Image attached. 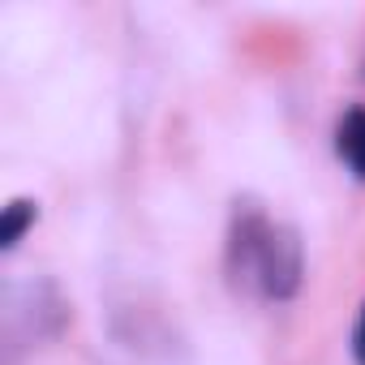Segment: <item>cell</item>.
<instances>
[{
  "mask_svg": "<svg viewBox=\"0 0 365 365\" xmlns=\"http://www.w3.org/2000/svg\"><path fill=\"white\" fill-rule=\"evenodd\" d=\"M267 228H271V215L267 211H258L254 202H237L232 228H228L224 267H228L232 288H241V292H250V284H254V262H258V250L267 241Z\"/></svg>",
  "mask_w": 365,
  "mask_h": 365,
  "instance_id": "2",
  "label": "cell"
},
{
  "mask_svg": "<svg viewBox=\"0 0 365 365\" xmlns=\"http://www.w3.org/2000/svg\"><path fill=\"white\" fill-rule=\"evenodd\" d=\"M335 150H339V159L348 163V172H352L356 180H365V108H352V112L339 120Z\"/></svg>",
  "mask_w": 365,
  "mask_h": 365,
  "instance_id": "3",
  "label": "cell"
},
{
  "mask_svg": "<svg viewBox=\"0 0 365 365\" xmlns=\"http://www.w3.org/2000/svg\"><path fill=\"white\" fill-rule=\"evenodd\" d=\"M352 356H356V365H365V305H361V318L352 331Z\"/></svg>",
  "mask_w": 365,
  "mask_h": 365,
  "instance_id": "5",
  "label": "cell"
},
{
  "mask_svg": "<svg viewBox=\"0 0 365 365\" xmlns=\"http://www.w3.org/2000/svg\"><path fill=\"white\" fill-rule=\"evenodd\" d=\"M39 220V207L31 198H14L0 215V250H18V241L26 237V228Z\"/></svg>",
  "mask_w": 365,
  "mask_h": 365,
  "instance_id": "4",
  "label": "cell"
},
{
  "mask_svg": "<svg viewBox=\"0 0 365 365\" xmlns=\"http://www.w3.org/2000/svg\"><path fill=\"white\" fill-rule=\"evenodd\" d=\"M301 275H305V250H301L297 228L271 224V232H267V241H262V254H258V262H254V284H250V292H258L262 301H288V297H297Z\"/></svg>",
  "mask_w": 365,
  "mask_h": 365,
  "instance_id": "1",
  "label": "cell"
}]
</instances>
